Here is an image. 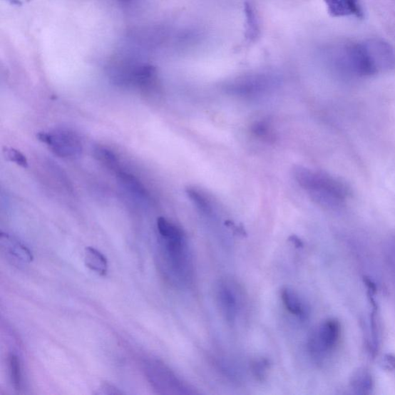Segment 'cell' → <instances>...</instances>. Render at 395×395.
<instances>
[{
  "mask_svg": "<svg viewBox=\"0 0 395 395\" xmlns=\"http://www.w3.org/2000/svg\"><path fill=\"white\" fill-rule=\"evenodd\" d=\"M293 173L297 183L319 204L338 206L347 200L348 190L345 185L330 175L299 165L294 168Z\"/></svg>",
  "mask_w": 395,
  "mask_h": 395,
  "instance_id": "obj_1",
  "label": "cell"
},
{
  "mask_svg": "<svg viewBox=\"0 0 395 395\" xmlns=\"http://www.w3.org/2000/svg\"><path fill=\"white\" fill-rule=\"evenodd\" d=\"M36 138L48 145L53 153L61 158L78 157L83 150L79 136L69 130H56L53 133H39Z\"/></svg>",
  "mask_w": 395,
  "mask_h": 395,
  "instance_id": "obj_2",
  "label": "cell"
},
{
  "mask_svg": "<svg viewBox=\"0 0 395 395\" xmlns=\"http://www.w3.org/2000/svg\"><path fill=\"white\" fill-rule=\"evenodd\" d=\"M341 336V326L336 319H330L319 326L310 337L308 347L309 352L315 359H322L331 353Z\"/></svg>",
  "mask_w": 395,
  "mask_h": 395,
  "instance_id": "obj_3",
  "label": "cell"
},
{
  "mask_svg": "<svg viewBox=\"0 0 395 395\" xmlns=\"http://www.w3.org/2000/svg\"><path fill=\"white\" fill-rule=\"evenodd\" d=\"M240 289L230 280H222L217 288V299L221 312L227 322L237 321L243 304Z\"/></svg>",
  "mask_w": 395,
  "mask_h": 395,
  "instance_id": "obj_4",
  "label": "cell"
},
{
  "mask_svg": "<svg viewBox=\"0 0 395 395\" xmlns=\"http://www.w3.org/2000/svg\"><path fill=\"white\" fill-rule=\"evenodd\" d=\"M328 14L332 17L354 16L364 17L363 8L360 0H324Z\"/></svg>",
  "mask_w": 395,
  "mask_h": 395,
  "instance_id": "obj_5",
  "label": "cell"
},
{
  "mask_svg": "<svg viewBox=\"0 0 395 395\" xmlns=\"http://www.w3.org/2000/svg\"><path fill=\"white\" fill-rule=\"evenodd\" d=\"M281 299L287 312L299 319L307 316V308L302 299L292 289L284 288L281 291Z\"/></svg>",
  "mask_w": 395,
  "mask_h": 395,
  "instance_id": "obj_6",
  "label": "cell"
},
{
  "mask_svg": "<svg viewBox=\"0 0 395 395\" xmlns=\"http://www.w3.org/2000/svg\"><path fill=\"white\" fill-rule=\"evenodd\" d=\"M1 246L18 260L31 262L34 260L32 252L29 250L20 242L8 236L7 234L1 233Z\"/></svg>",
  "mask_w": 395,
  "mask_h": 395,
  "instance_id": "obj_7",
  "label": "cell"
},
{
  "mask_svg": "<svg viewBox=\"0 0 395 395\" xmlns=\"http://www.w3.org/2000/svg\"><path fill=\"white\" fill-rule=\"evenodd\" d=\"M86 265L100 276H106L108 270L107 258L93 247H87L84 252Z\"/></svg>",
  "mask_w": 395,
  "mask_h": 395,
  "instance_id": "obj_8",
  "label": "cell"
},
{
  "mask_svg": "<svg viewBox=\"0 0 395 395\" xmlns=\"http://www.w3.org/2000/svg\"><path fill=\"white\" fill-rule=\"evenodd\" d=\"M186 193L195 204L196 208L199 209L200 212L206 215L212 212V202L205 193L195 189V188H188Z\"/></svg>",
  "mask_w": 395,
  "mask_h": 395,
  "instance_id": "obj_9",
  "label": "cell"
},
{
  "mask_svg": "<svg viewBox=\"0 0 395 395\" xmlns=\"http://www.w3.org/2000/svg\"><path fill=\"white\" fill-rule=\"evenodd\" d=\"M93 156L96 157L98 161L106 165L116 173L121 170L117 155L110 149L98 147L93 150Z\"/></svg>",
  "mask_w": 395,
  "mask_h": 395,
  "instance_id": "obj_10",
  "label": "cell"
},
{
  "mask_svg": "<svg viewBox=\"0 0 395 395\" xmlns=\"http://www.w3.org/2000/svg\"><path fill=\"white\" fill-rule=\"evenodd\" d=\"M158 230L163 239L173 238L183 236V230L178 228L177 225L169 222L164 217H159L157 220Z\"/></svg>",
  "mask_w": 395,
  "mask_h": 395,
  "instance_id": "obj_11",
  "label": "cell"
},
{
  "mask_svg": "<svg viewBox=\"0 0 395 395\" xmlns=\"http://www.w3.org/2000/svg\"><path fill=\"white\" fill-rule=\"evenodd\" d=\"M9 368L14 387L16 391H20L22 382L21 366L20 360L16 355L9 356Z\"/></svg>",
  "mask_w": 395,
  "mask_h": 395,
  "instance_id": "obj_12",
  "label": "cell"
},
{
  "mask_svg": "<svg viewBox=\"0 0 395 395\" xmlns=\"http://www.w3.org/2000/svg\"><path fill=\"white\" fill-rule=\"evenodd\" d=\"M252 133L268 143L274 142L276 138L274 130L267 121L257 122L252 126Z\"/></svg>",
  "mask_w": 395,
  "mask_h": 395,
  "instance_id": "obj_13",
  "label": "cell"
},
{
  "mask_svg": "<svg viewBox=\"0 0 395 395\" xmlns=\"http://www.w3.org/2000/svg\"><path fill=\"white\" fill-rule=\"evenodd\" d=\"M270 369V363L265 359L255 360L252 364V371L254 377L262 381L267 378Z\"/></svg>",
  "mask_w": 395,
  "mask_h": 395,
  "instance_id": "obj_14",
  "label": "cell"
},
{
  "mask_svg": "<svg viewBox=\"0 0 395 395\" xmlns=\"http://www.w3.org/2000/svg\"><path fill=\"white\" fill-rule=\"evenodd\" d=\"M4 153L6 159L19 166H21L24 168L28 167V161L26 156L15 148H5Z\"/></svg>",
  "mask_w": 395,
  "mask_h": 395,
  "instance_id": "obj_15",
  "label": "cell"
},
{
  "mask_svg": "<svg viewBox=\"0 0 395 395\" xmlns=\"http://www.w3.org/2000/svg\"><path fill=\"white\" fill-rule=\"evenodd\" d=\"M371 384V380L370 376L364 371L357 373L353 381V385L356 390L364 391L369 389Z\"/></svg>",
  "mask_w": 395,
  "mask_h": 395,
  "instance_id": "obj_16",
  "label": "cell"
},
{
  "mask_svg": "<svg viewBox=\"0 0 395 395\" xmlns=\"http://www.w3.org/2000/svg\"><path fill=\"white\" fill-rule=\"evenodd\" d=\"M103 387L105 388V389H106L107 390H108V389H111L112 388V386H111V385H109V384H105V385H103ZM109 394H120V392H119V391H117V390H113V391L111 390V391H109Z\"/></svg>",
  "mask_w": 395,
  "mask_h": 395,
  "instance_id": "obj_17",
  "label": "cell"
},
{
  "mask_svg": "<svg viewBox=\"0 0 395 395\" xmlns=\"http://www.w3.org/2000/svg\"><path fill=\"white\" fill-rule=\"evenodd\" d=\"M293 242L297 247H301L303 246L302 242H301V241L299 240L297 237H293Z\"/></svg>",
  "mask_w": 395,
  "mask_h": 395,
  "instance_id": "obj_18",
  "label": "cell"
},
{
  "mask_svg": "<svg viewBox=\"0 0 395 395\" xmlns=\"http://www.w3.org/2000/svg\"><path fill=\"white\" fill-rule=\"evenodd\" d=\"M6 1L11 3L13 5H16V6L22 5V3L20 1V0H6Z\"/></svg>",
  "mask_w": 395,
  "mask_h": 395,
  "instance_id": "obj_19",
  "label": "cell"
},
{
  "mask_svg": "<svg viewBox=\"0 0 395 395\" xmlns=\"http://www.w3.org/2000/svg\"><path fill=\"white\" fill-rule=\"evenodd\" d=\"M121 1H126V2H128V1H130V0H121Z\"/></svg>",
  "mask_w": 395,
  "mask_h": 395,
  "instance_id": "obj_20",
  "label": "cell"
},
{
  "mask_svg": "<svg viewBox=\"0 0 395 395\" xmlns=\"http://www.w3.org/2000/svg\"><path fill=\"white\" fill-rule=\"evenodd\" d=\"M26 1H27V2H30V1H31V0H26Z\"/></svg>",
  "mask_w": 395,
  "mask_h": 395,
  "instance_id": "obj_21",
  "label": "cell"
}]
</instances>
